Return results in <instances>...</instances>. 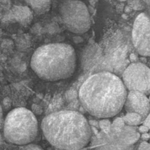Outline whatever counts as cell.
Returning <instances> with one entry per match:
<instances>
[{
	"label": "cell",
	"instance_id": "obj_1",
	"mask_svg": "<svg viewBox=\"0 0 150 150\" xmlns=\"http://www.w3.org/2000/svg\"><path fill=\"white\" fill-rule=\"evenodd\" d=\"M127 90L120 78L110 72L89 76L81 86L79 98L83 109L92 117L108 119L124 107Z\"/></svg>",
	"mask_w": 150,
	"mask_h": 150
},
{
	"label": "cell",
	"instance_id": "obj_2",
	"mask_svg": "<svg viewBox=\"0 0 150 150\" xmlns=\"http://www.w3.org/2000/svg\"><path fill=\"white\" fill-rule=\"evenodd\" d=\"M41 130L48 143L60 150L82 149L92 136V129L84 116L71 110L47 115L41 122Z\"/></svg>",
	"mask_w": 150,
	"mask_h": 150
},
{
	"label": "cell",
	"instance_id": "obj_3",
	"mask_svg": "<svg viewBox=\"0 0 150 150\" xmlns=\"http://www.w3.org/2000/svg\"><path fill=\"white\" fill-rule=\"evenodd\" d=\"M76 62V51L71 45L55 42L38 47L32 54L30 66L40 79L57 81L73 76Z\"/></svg>",
	"mask_w": 150,
	"mask_h": 150
},
{
	"label": "cell",
	"instance_id": "obj_4",
	"mask_svg": "<svg viewBox=\"0 0 150 150\" xmlns=\"http://www.w3.org/2000/svg\"><path fill=\"white\" fill-rule=\"evenodd\" d=\"M39 125L37 117L26 108H16L10 111L4 119V137L13 144L24 146L32 144L38 136Z\"/></svg>",
	"mask_w": 150,
	"mask_h": 150
},
{
	"label": "cell",
	"instance_id": "obj_5",
	"mask_svg": "<svg viewBox=\"0 0 150 150\" xmlns=\"http://www.w3.org/2000/svg\"><path fill=\"white\" fill-rule=\"evenodd\" d=\"M59 13L63 23L70 32L82 35L90 29V14L83 1L67 0L60 5Z\"/></svg>",
	"mask_w": 150,
	"mask_h": 150
},
{
	"label": "cell",
	"instance_id": "obj_6",
	"mask_svg": "<svg viewBox=\"0 0 150 150\" xmlns=\"http://www.w3.org/2000/svg\"><path fill=\"white\" fill-rule=\"evenodd\" d=\"M126 89L150 95V68L144 63L135 62L127 66L122 74Z\"/></svg>",
	"mask_w": 150,
	"mask_h": 150
},
{
	"label": "cell",
	"instance_id": "obj_7",
	"mask_svg": "<svg viewBox=\"0 0 150 150\" xmlns=\"http://www.w3.org/2000/svg\"><path fill=\"white\" fill-rule=\"evenodd\" d=\"M132 41L139 55L150 57V16L146 13H140L135 19Z\"/></svg>",
	"mask_w": 150,
	"mask_h": 150
},
{
	"label": "cell",
	"instance_id": "obj_8",
	"mask_svg": "<svg viewBox=\"0 0 150 150\" xmlns=\"http://www.w3.org/2000/svg\"><path fill=\"white\" fill-rule=\"evenodd\" d=\"M124 108L127 113L139 114L144 121L150 112V103L148 96L137 91H130L127 95Z\"/></svg>",
	"mask_w": 150,
	"mask_h": 150
},
{
	"label": "cell",
	"instance_id": "obj_9",
	"mask_svg": "<svg viewBox=\"0 0 150 150\" xmlns=\"http://www.w3.org/2000/svg\"><path fill=\"white\" fill-rule=\"evenodd\" d=\"M25 6L29 7L37 15H42L49 11L51 0H22Z\"/></svg>",
	"mask_w": 150,
	"mask_h": 150
},
{
	"label": "cell",
	"instance_id": "obj_10",
	"mask_svg": "<svg viewBox=\"0 0 150 150\" xmlns=\"http://www.w3.org/2000/svg\"><path fill=\"white\" fill-rule=\"evenodd\" d=\"M12 13L15 18L21 23H29L32 19V11L26 6H14Z\"/></svg>",
	"mask_w": 150,
	"mask_h": 150
},
{
	"label": "cell",
	"instance_id": "obj_11",
	"mask_svg": "<svg viewBox=\"0 0 150 150\" xmlns=\"http://www.w3.org/2000/svg\"><path fill=\"white\" fill-rule=\"evenodd\" d=\"M120 133L122 134V139L123 142L127 145L135 144L136 142H138L141 136L140 133L139 131H137L136 127L133 126L126 125L123 127L121 133Z\"/></svg>",
	"mask_w": 150,
	"mask_h": 150
},
{
	"label": "cell",
	"instance_id": "obj_12",
	"mask_svg": "<svg viewBox=\"0 0 150 150\" xmlns=\"http://www.w3.org/2000/svg\"><path fill=\"white\" fill-rule=\"evenodd\" d=\"M123 121L126 125L136 127L143 123V119L136 113H127L122 117Z\"/></svg>",
	"mask_w": 150,
	"mask_h": 150
},
{
	"label": "cell",
	"instance_id": "obj_13",
	"mask_svg": "<svg viewBox=\"0 0 150 150\" xmlns=\"http://www.w3.org/2000/svg\"><path fill=\"white\" fill-rule=\"evenodd\" d=\"M125 125V124L123 121L122 117H117L111 123V131L114 132V133H121Z\"/></svg>",
	"mask_w": 150,
	"mask_h": 150
},
{
	"label": "cell",
	"instance_id": "obj_14",
	"mask_svg": "<svg viewBox=\"0 0 150 150\" xmlns=\"http://www.w3.org/2000/svg\"><path fill=\"white\" fill-rule=\"evenodd\" d=\"M111 122L108 119H101L99 122V127L104 133H108L111 131Z\"/></svg>",
	"mask_w": 150,
	"mask_h": 150
},
{
	"label": "cell",
	"instance_id": "obj_15",
	"mask_svg": "<svg viewBox=\"0 0 150 150\" xmlns=\"http://www.w3.org/2000/svg\"><path fill=\"white\" fill-rule=\"evenodd\" d=\"M18 150H44L41 146H38V145L33 144H29L24 145L22 146Z\"/></svg>",
	"mask_w": 150,
	"mask_h": 150
},
{
	"label": "cell",
	"instance_id": "obj_16",
	"mask_svg": "<svg viewBox=\"0 0 150 150\" xmlns=\"http://www.w3.org/2000/svg\"><path fill=\"white\" fill-rule=\"evenodd\" d=\"M32 111L35 116L36 115H40L42 113V109L40 105H37V104H33L32 106Z\"/></svg>",
	"mask_w": 150,
	"mask_h": 150
},
{
	"label": "cell",
	"instance_id": "obj_17",
	"mask_svg": "<svg viewBox=\"0 0 150 150\" xmlns=\"http://www.w3.org/2000/svg\"><path fill=\"white\" fill-rule=\"evenodd\" d=\"M139 150H150V144L146 142H142L139 146Z\"/></svg>",
	"mask_w": 150,
	"mask_h": 150
},
{
	"label": "cell",
	"instance_id": "obj_18",
	"mask_svg": "<svg viewBox=\"0 0 150 150\" xmlns=\"http://www.w3.org/2000/svg\"><path fill=\"white\" fill-rule=\"evenodd\" d=\"M138 131L139 132V133H148V132L149 131V129L146 126L144 125H141L140 127L138 128Z\"/></svg>",
	"mask_w": 150,
	"mask_h": 150
},
{
	"label": "cell",
	"instance_id": "obj_19",
	"mask_svg": "<svg viewBox=\"0 0 150 150\" xmlns=\"http://www.w3.org/2000/svg\"><path fill=\"white\" fill-rule=\"evenodd\" d=\"M4 122V117H3L2 108H1V106L0 105V130H1V129H3Z\"/></svg>",
	"mask_w": 150,
	"mask_h": 150
},
{
	"label": "cell",
	"instance_id": "obj_20",
	"mask_svg": "<svg viewBox=\"0 0 150 150\" xmlns=\"http://www.w3.org/2000/svg\"><path fill=\"white\" fill-rule=\"evenodd\" d=\"M142 124H143L144 125L146 126L149 129L150 128V113L148 114L147 117L144 119V120L143 121V123H142Z\"/></svg>",
	"mask_w": 150,
	"mask_h": 150
},
{
	"label": "cell",
	"instance_id": "obj_21",
	"mask_svg": "<svg viewBox=\"0 0 150 150\" xmlns=\"http://www.w3.org/2000/svg\"><path fill=\"white\" fill-rule=\"evenodd\" d=\"M144 141H148L149 139H150V133H142V136H140Z\"/></svg>",
	"mask_w": 150,
	"mask_h": 150
},
{
	"label": "cell",
	"instance_id": "obj_22",
	"mask_svg": "<svg viewBox=\"0 0 150 150\" xmlns=\"http://www.w3.org/2000/svg\"><path fill=\"white\" fill-rule=\"evenodd\" d=\"M144 1L145 3H146V4H148V5H150V0H143Z\"/></svg>",
	"mask_w": 150,
	"mask_h": 150
},
{
	"label": "cell",
	"instance_id": "obj_23",
	"mask_svg": "<svg viewBox=\"0 0 150 150\" xmlns=\"http://www.w3.org/2000/svg\"><path fill=\"white\" fill-rule=\"evenodd\" d=\"M1 144H2V136H1V133H0V146H1Z\"/></svg>",
	"mask_w": 150,
	"mask_h": 150
},
{
	"label": "cell",
	"instance_id": "obj_24",
	"mask_svg": "<svg viewBox=\"0 0 150 150\" xmlns=\"http://www.w3.org/2000/svg\"><path fill=\"white\" fill-rule=\"evenodd\" d=\"M119 1H121V2H122V1H127V0H118Z\"/></svg>",
	"mask_w": 150,
	"mask_h": 150
},
{
	"label": "cell",
	"instance_id": "obj_25",
	"mask_svg": "<svg viewBox=\"0 0 150 150\" xmlns=\"http://www.w3.org/2000/svg\"><path fill=\"white\" fill-rule=\"evenodd\" d=\"M149 98V103H150V95H149V98Z\"/></svg>",
	"mask_w": 150,
	"mask_h": 150
},
{
	"label": "cell",
	"instance_id": "obj_26",
	"mask_svg": "<svg viewBox=\"0 0 150 150\" xmlns=\"http://www.w3.org/2000/svg\"><path fill=\"white\" fill-rule=\"evenodd\" d=\"M149 133H150V128H149Z\"/></svg>",
	"mask_w": 150,
	"mask_h": 150
}]
</instances>
